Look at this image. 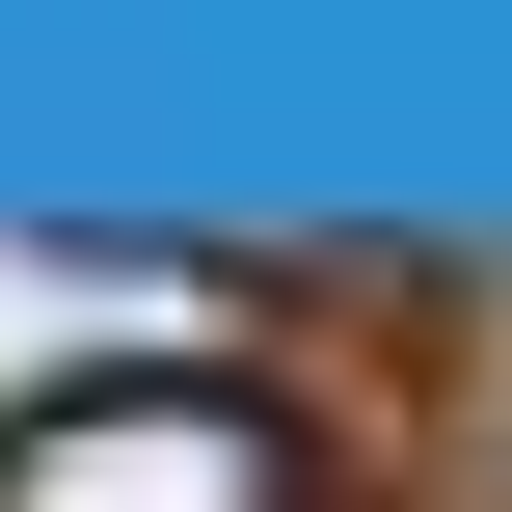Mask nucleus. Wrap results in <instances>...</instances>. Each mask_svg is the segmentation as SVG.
Instances as JSON below:
<instances>
[{"mask_svg":"<svg viewBox=\"0 0 512 512\" xmlns=\"http://www.w3.org/2000/svg\"><path fill=\"white\" fill-rule=\"evenodd\" d=\"M135 351H216V297H189V270H54V243H0V432L81 405V378H135Z\"/></svg>","mask_w":512,"mask_h":512,"instance_id":"obj_2","label":"nucleus"},{"mask_svg":"<svg viewBox=\"0 0 512 512\" xmlns=\"http://www.w3.org/2000/svg\"><path fill=\"white\" fill-rule=\"evenodd\" d=\"M0 512H297V432L216 351H135V378H81V405L0 432Z\"/></svg>","mask_w":512,"mask_h":512,"instance_id":"obj_1","label":"nucleus"}]
</instances>
